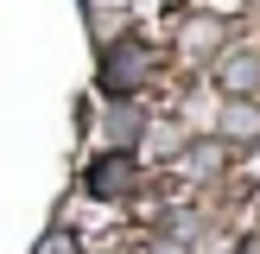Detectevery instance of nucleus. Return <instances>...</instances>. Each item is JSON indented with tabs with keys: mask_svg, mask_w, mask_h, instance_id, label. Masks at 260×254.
<instances>
[{
	"mask_svg": "<svg viewBox=\"0 0 260 254\" xmlns=\"http://www.w3.org/2000/svg\"><path fill=\"white\" fill-rule=\"evenodd\" d=\"M89 197H102V203H114V197H134V184H140V165H134V152H102L95 165H89Z\"/></svg>",
	"mask_w": 260,
	"mask_h": 254,
	"instance_id": "obj_2",
	"label": "nucleus"
},
{
	"mask_svg": "<svg viewBox=\"0 0 260 254\" xmlns=\"http://www.w3.org/2000/svg\"><path fill=\"white\" fill-rule=\"evenodd\" d=\"M32 254H83V241H76V229H63V223H57V229H45V235H38V248H32Z\"/></svg>",
	"mask_w": 260,
	"mask_h": 254,
	"instance_id": "obj_6",
	"label": "nucleus"
},
{
	"mask_svg": "<svg viewBox=\"0 0 260 254\" xmlns=\"http://www.w3.org/2000/svg\"><path fill=\"white\" fill-rule=\"evenodd\" d=\"M216 140H222V146H248V140H260V108L235 96L222 114H216Z\"/></svg>",
	"mask_w": 260,
	"mask_h": 254,
	"instance_id": "obj_5",
	"label": "nucleus"
},
{
	"mask_svg": "<svg viewBox=\"0 0 260 254\" xmlns=\"http://www.w3.org/2000/svg\"><path fill=\"white\" fill-rule=\"evenodd\" d=\"M102 134H108V146H114V152H134V146H140V134H146V108H140V102H114L108 121H102Z\"/></svg>",
	"mask_w": 260,
	"mask_h": 254,
	"instance_id": "obj_4",
	"label": "nucleus"
},
{
	"mask_svg": "<svg viewBox=\"0 0 260 254\" xmlns=\"http://www.w3.org/2000/svg\"><path fill=\"white\" fill-rule=\"evenodd\" d=\"M152 76H159V51L146 38H121V45L102 51V96L108 102H134Z\"/></svg>",
	"mask_w": 260,
	"mask_h": 254,
	"instance_id": "obj_1",
	"label": "nucleus"
},
{
	"mask_svg": "<svg viewBox=\"0 0 260 254\" xmlns=\"http://www.w3.org/2000/svg\"><path fill=\"white\" fill-rule=\"evenodd\" d=\"M216 83H222L229 96L248 102L260 89V57H254V51H222V57H216Z\"/></svg>",
	"mask_w": 260,
	"mask_h": 254,
	"instance_id": "obj_3",
	"label": "nucleus"
}]
</instances>
